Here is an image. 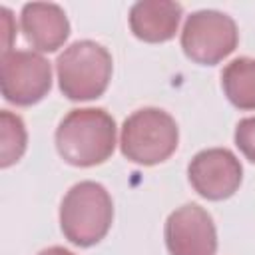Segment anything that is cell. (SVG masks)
I'll return each instance as SVG.
<instances>
[{
    "label": "cell",
    "mask_w": 255,
    "mask_h": 255,
    "mask_svg": "<svg viewBox=\"0 0 255 255\" xmlns=\"http://www.w3.org/2000/svg\"><path fill=\"white\" fill-rule=\"evenodd\" d=\"M116 131V120L104 108H78L62 118L54 141L66 163L74 167H94L112 157Z\"/></svg>",
    "instance_id": "1"
},
{
    "label": "cell",
    "mask_w": 255,
    "mask_h": 255,
    "mask_svg": "<svg viewBox=\"0 0 255 255\" xmlns=\"http://www.w3.org/2000/svg\"><path fill=\"white\" fill-rule=\"evenodd\" d=\"M114 221V201L110 191L92 179L74 183L60 203V229L76 247L100 243Z\"/></svg>",
    "instance_id": "2"
},
{
    "label": "cell",
    "mask_w": 255,
    "mask_h": 255,
    "mask_svg": "<svg viewBox=\"0 0 255 255\" xmlns=\"http://www.w3.org/2000/svg\"><path fill=\"white\" fill-rule=\"evenodd\" d=\"M112 72V54L94 40H76L56 58L60 92L72 102H88L104 96Z\"/></svg>",
    "instance_id": "3"
},
{
    "label": "cell",
    "mask_w": 255,
    "mask_h": 255,
    "mask_svg": "<svg viewBox=\"0 0 255 255\" xmlns=\"http://www.w3.org/2000/svg\"><path fill=\"white\" fill-rule=\"evenodd\" d=\"M177 143L179 128L165 110L141 108L124 120L120 149L131 163L157 165L173 155Z\"/></svg>",
    "instance_id": "4"
},
{
    "label": "cell",
    "mask_w": 255,
    "mask_h": 255,
    "mask_svg": "<svg viewBox=\"0 0 255 255\" xmlns=\"http://www.w3.org/2000/svg\"><path fill=\"white\" fill-rule=\"evenodd\" d=\"M183 54L201 66H215L239 44L235 20L219 10H197L185 18L181 30Z\"/></svg>",
    "instance_id": "5"
},
{
    "label": "cell",
    "mask_w": 255,
    "mask_h": 255,
    "mask_svg": "<svg viewBox=\"0 0 255 255\" xmlns=\"http://www.w3.org/2000/svg\"><path fill=\"white\" fill-rule=\"evenodd\" d=\"M0 86L6 102L20 108L34 106L52 88V66L32 50L4 52L0 58Z\"/></svg>",
    "instance_id": "6"
},
{
    "label": "cell",
    "mask_w": 255,
    "mask_h": 255,
    "mask_svg": "<svg viewBox=\"0 0 255 255\" xmlns=\"http://www.w3.org/2000/svg\"><path fill=\"white\" fill-rule=\"evenodd\" d=\"M191 187L209 201L231 197L243 181V165L227 147H207L197 151L187 165Z\"/></svg>",
    "instance_id": "7"
},
{
    "label": "cell",
    "mask_w": 255,
    "mask_h": 255,
    "mask_svg": "<svg viewBox=\"0 0 255 255\" xmlns=\"http://www.w3.org/2000/svg\"><path fill=\"white\" fill-rule=\"evenodd\" d=\"M163 239L169 255H215L217 251L213 217L197 203H185L167 215Z\"/></svg>",
    "instance_id": "8"
},
{
    "label": "cell",
    "mask_w": 255,
    "mask_h": 255,
    "mask_svg": "<svg viewBox=\"0 0 255 255\" xmlns=\"http://www.w3.org/2000/svg\"><path fill=\"white\" fill-rule=\"evenodd\" d=\"M20 26L26 42L38 52H56L70 36V20L54 2H28L20 12Z\"/></svg>",
    "instance_id": "9"
},
{
    "label": "cell",
    "mask_w": 255,
    "mask_h": 255,
    "mask_svg": "<svg viewBox=\"0 0 255 255\" xmlns=\"http://www.w3.org/2000/svg\"><path fill=\"white\" fill-rule=\"evenodd\" d=\"M183 6L171 0H139L129 8V30L131 34L149 44L167 42L175 36Z\"/></svg>",
    "instance_id": "10"
},
{
    "label": "cell",
    "mask_w": 255,
    "mask_h": 255,
    "mask_svg": "<svg viewBox=\"0 0 255 255\" xmlns=\"http://www.w3.org/2000/svg\"><path fill=\"white\" fill-rule=\"evenodd\" d=\"M221 88L237 110H255V58L231 60L221 72Z\"/></svg>",
    "instance_id": "11"
},
{
    "label": "cell",
    "mask_w": 255,
    "mask_h": 255,
    "mask_svg": "<svg viewBox=\"0 0 255 255\" xmlns=\"http://www.w3.org/2000/svg\"><path fill=\"white\" fill-rule=\"evenodd\" d=\"M28 131L18 114L10 110L0 112V167L6 169L14 165L26 151Z\"/></svg>",
    "instance_id": "12"
},
{
    "label": "cell",
    "mask_w": 255,
    "mask_h": 255,
    "mask_svg": "<svg viewBox=\"0 0 255 255\" xmlns=\"http://www.w3.org/2000/svg\"><path fill=\"white\" fill-rule=\"evenodd\" d=\"M233 139L239 151L245 155V159L255 163V116L239 120V124L235 126Z\"/></svg>",
    "instance_id": "13"
},
{
    "label": "cell",
    "mask_w": 255,
    "mask_h": 255,
    "mask_svg": "<svg viewBox=\"0 0 255 255\" xmlns=\"http://www.w3.org/2000/svg\"><path fill=\"white\" fill-rule=\"evenodd\" d=\"M0 30H2V54H4V52H10L12 42L16 38L14 16H12L10 8H6V6L0 8Z\"/></svg>",
    "instance_id": "14"
},
{
    "label": "cell",
    "mask_w": 255,
    "mask_h": 255,
    "mask_svg": "<svg viewBox=\"0 0 255 255\" xmlns=\"http://www.w3.org/2000/svg\"><path fill=\"white\" fill-rule=\"evenodd\" d=\"M36 255H74L70 249H64V247H60V245H52V247H46V249H42V251H38Z\"/></svg>",
    "instance_id": "15"
}]
</instances>
